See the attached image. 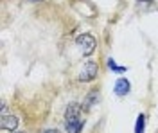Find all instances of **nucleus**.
<instances>
[{"instance_id":"f257e3e1","label":"nucleus","mask_w":158,"mask_h":133,"mask_svg":"<svg viewBox=\"0 0 158 133\" xmlns=\"http://www.w3.org/2000/svg\"><path fill=\"white\" fill-rule=\"evenodd\" d=\"M0 126H2V130L11 131V133L18 128V119H16L15 115H11V113L6 112V102H4V101H2V117H0Z\"/></svg>"},{"instance_id":"f03ea898","label":"nucleus","mask_w":158,"mask_h":133,"mask_svg":"<svg viewBox=\"0 0 158 133\" xmlns=\"http://www.w3.org/2000/svg\"><path fill=\"white\" fill-rule=\"evenodd\" d=\"M97 72H99V65H97V63L88 61L83 69H81V72H79V81L88 83V81H92V79H95Z\"/></svg>"},{"instance_id":"7ed1b4c3","label":"nucleus","mask_w":158,"mask_h":133,"mask_svg":"<svg viewBox=\"0 0 158 133\" xmlns=\"http://www.w3.org/2000/svg\"><path fill=\"white\" fill-rule=\"evenodd\" d=\"M77 45L81 47V52L85 56H90L94 52V49H95V38L92 34H81L77 38Z\"/></svg>"},{"instance_id":"20e7f679","label":"nucleus","mask_w":158,"mask_h":133,"mask_svg":"<svg viewBox=\"0 0 158 133\" xmlns=\"http://www.w3.org/2000/svg\"><path fill=\"white\" fill-rule=\"evenodd\" d=\"M65 128L69 133H81L83 128V121L81 117H74V119H65Z\"/></svg>"},{"instance_id":"39448f33","label":"nucleus","mask_w":158,"mask_h":133,"mask_svg":"<svg viewBox=\"0 0 158 133\" xmlns=\"http://www.w3.org/2000/svg\"><path fill=\"white\" fill-rule=\"evenodd\" d=\"M115 94H117V95H120V97L128 95V94H129V81H128V79L120 77V79L115 83Z\"/></svg>"},{"instance_id":"423d86ee","label":"nucleus","mask_w":158,"mask_h":133,"mask_svg":"<svg viewBox=\"0 0 158 133\" xmlns=\"http://www.w3.org/2000/svg\"><path fill=\"white\" fill-rule=\"evenodd\" d=\"M97 99H99V94L95 92V90H92V92L85 97V102H83V110H90L95 102H97Z\"/></svg>"},{"instance_id":"0eeeda50","label":"nucleus","mask_w":158,"mask_h":133,"mask_svg":"<svg viewBox=\"0 0 158 133\" xmlns=\"http://www.w3.org/2000/svg\"><path fill=\"white\" fill-rule=\"evenodd\" d=\"M144 124H146V117H144V115H138L137 126H135V131H137V133H142V131H144Z\"/></svg>"},{"instance_id":"6e6552de","label":"nucleus","mask_w":158,"mask_h":133,"mask_svg":"<svg viewBox=\"0 0 158 133\" xmlns=\"http://www.w3.org/2000/svg\"><path fill=\"white\" fill-rule=\"evenodd\" d=\"M108 65H110V69H111L113 72H126V69H124V67H118V65H117L115 61H113L111 58L108 60Z\"/></svg>"},{"instance_id":"1a4fd4ad","label":"nucleus","mask_w":158,"mask_h":133,"mask_svg":"<svg viewBox=\"0 0 158 133\" xmlns=\"http://www.w3.org/2000/svg\"><path fill=\"white\" fill-rule=\"evenodd\" d=\"M41 133H58L56 130H45V131H41Z\"/></svg>"},{"instance_id":"9d476101","label":"nucleus","mask_w":158,"mask_h":133,"mask_svg":"<svg viewBox=\"0 0 158 133\" xmlns=\"http://www.w3.org/2000/svg\"><path fill=\"white\" fill-rule=\"evenodd\" d=\"M29 2H41V0H29Z\"/></svg>"},{"instance_id":"9b49d317","label":"nucleus","mask_w":158,"mask_h":133,"mask_svg":"<svg viewBox=\"0 0 158 133\" xmlns=\"http://www.w3.org/2000/svg\"><path fill=\"white\" fill-rule=\"evenodd\" d=\"M13 133H25V131H13Z\"/></svg>"}]
</instances>
